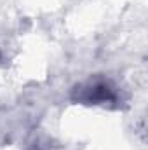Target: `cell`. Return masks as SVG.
I'll return each mask as SVG.
<instances>
[{
  "mask_svg": "<svg viewBox=\"0 0 148 150\" xmlns=\"http://www.w3.org/2000/svg\"><path fill=\"white\" fill-rule=\"evenodd\" d=\"M70 100L77 105L105 107L111 110L120 108L125 101L120 86L106 75H91L77 82L70 91Z\"/></svg>",
  "mask_w": 148,
  "mask_h": 150,
  "instance_id": "obj_1",
  "label": "cell"
},
{
  "mask_svg": "<svg viewBox=\"0 0 148 150\" xmlns=\"http://www.w3.org/2000/svg\"><path fill=\"white\" fill-rule=\"evenodd\" d=\"M30 150H45V149H42V147H40V143H33V145L30 147Z\"/></svg>",
  "mask_w": 148,
  "mask_h": 150,
  "instance_id": "obj_2",
  "label": "cell"
},
{
  "mask_svg": "<svg viewBox=\"0 0 148 150\" xmlns=\"http://www.w3.org/2000/svg\"><path fill=\"white\" fill-rule=\"evenodd\" d=\"M0 61H2V52H0Z\"/></svg>",
  "mask_w": 148,
  "mask_h": 150,
  "instance_id": "obj_3",
  "label": "cell"
}]
</instances>
